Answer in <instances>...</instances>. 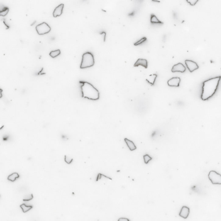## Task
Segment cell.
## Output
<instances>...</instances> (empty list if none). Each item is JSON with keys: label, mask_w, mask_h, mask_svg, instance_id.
<instances>
[{"label": "cell", "mask_w": 221, "mask_h": 221, "mask_svg": "<svg viewBox=\"0 0 221 221\" xmlns=\"http://www.w3.org/2000/svg\"><path fill=\"white\" fill-rule=\"evenodd\" d=\"M221 77H216L209 79L205 80L203 83L202 91L200 98L202 101H206L211 98L216 92L218 88L219 81Z\"/></svg>", "instance_id": "obj_1"}, {"label": "cell", "mask_w": 221, "mask_h": 221, "mask_svg": "<svg viewBox=\"0 0 221 221\" xmlns=\"http://www.w3.org/2000/svg\"><path fill=\"white\" fill-rule=\"evenodd\" d=\"M83 84L81 86L82 94L83 98L96 101L99 99V91L95 87L88 82H80Z\"/></svg>", "instance_id": "obj_2"}, {"label": "cell", "mask_w": 221, "mask_h": 221, "mask_svg": "<svg viewBox=\"0 0 221 221\" xmlns=\"http://www.w3.org/2000/svg\"><path fill=\"white\" fill-rule=\"evenodd\" d=\"M94 64L95 60L93 54L90 52H86L83 55V59H82L80 68L81 69L90 68V67L94 66Z\"/></svg>", "instance_id": "obj_3"}, {"label": "cell", "mask_w": 221, "mask_h": 221, "mask_svg": "<svg viewBox=\"0 0 221 221\" xmlns=\"http://www.w3.org/2000/svg\"><path fill=\"white\" fill-rule=\"evenodd\" d=\"M36 30H37V32L38 34L43 35L49 33L51 31V27L47 23L43 22L37 25Z\"/></svg>", "instance_id": "obj_4"}, {"label": "cell", "mask_w": 221, "mask_h": 221, "mask_svg": "<svg viewBox=\"0 0 221 221\" xmlns=\"http://www.w3.org/2000/svg\"><path fill=\"white\" fill-rule=\"evenodd\" d=\"M208 177L213 184H221V175L216 171H210Z\"/></svg>", "instance_id": "obj_5"}, {"label": "cell", "mask_w": 221, "mask_h": 221, "mask_svg": "<svg viewBox=\"0 0 221 221\" xmlns=\"http://www.w3.org/2000/svg\"><path fill=\"white\" fill-rule=\"evenodd\" d=\"M185 63H186L189 71L191 72V73H192V72H193L194 70L198 69V68H199L198 64L193 60H186V61H185Z\"/></svg>", "instance_id": "obj_6"}, {"label": "cell", "mask_w": 221, "mask_h": 221, "mask_svg": "<svg viewBox=\"0 0 221 221\" xmlns=\"http://www.w3.org/2000/svg\"><path fill=\"white\" fill-rule=\"evenodd\" d=\"M171 71L173 73H175V72L184 73V72L186 71V67H185L184 65L182 63H178L173 66Z\"/></svg>", "instance_id": "obj_7"}, {"label": "cell", "mask_w": 221, "mask_h": 221, "mask_svg": "<svg viewBox=\"0 0 221 221\" xmlns=\"http://www.w3.org/2000/svg\"><path fill=\"white\" fill-rule=\"evenodd\" d=\"M64 7V5L63 3H62V4L59 5L58 7H56L53 13V17L56 18V17H59V16H61L62 14V12H63Z\"/></svg>", "instance_id": "obj_8"}, {"label": "cell", "mask_w": 221, "mask_h": 221, "mask_svg": "<svg viewBox=\"0 0 221 221\" xmlns=\"http://www.w3.org/2000/svg\"><path fill=\"white\" fill-rule=\"evenodd\" d=\"M180 83V79L179 77H173L167 81V84L171 87H178Z\"/></svg>", "instance_id": "obj_9"}, {"label": "cell", "mask_w": 221, "mask_h": 221, "mask_svg": "<svg viewBox=\"0 0 221 221\" xmlns=\"http://www.w3.org/2000/svg\"><path fill=\"white\" fill-rule=\"evenodd\" d=\"M139 66H141L143 67H144L145 68H148V62L146 59H137V60L136 62L134 65V67H137Z\"/></svg>", "instance_id": "obj_10"}, {"label": "cell", "mask_w": 221, "mask_h": 221, "mask_svg": "<svg viewBox=\"0 0 221 221\" xmlns=\"http://www.w3.org/2000/svg\"><path fill=\"white\" fill-rule=\"evenodd\" d=\"M189 212H190V210H189V208H187L186 206H183L181 209L180 212V213H179V215L184 219H187L189 216Z\"/></svg>", "instance_id": "obj_11"}, {"label": "cell", "mask_w": 221, "mask_h": 221, "mask_svg": "<svg viewBox=\"0 0 221 221\" xmlns=\"http://www.w3.org/2000/svg\"><path fill=\"white\" fill-rule=\"evenodd\" d=\"M124 140L125 141V143H127V145L128 146V148H129L130 151H135L136 149V146L135 145V144L134 143V142L130 140H128L127 138H125Z\"/></svg>", "instance_id": "obj_12"}, {"label": "cell", "mask_w": 221, "mask_h": 221, "mask_svg": "<svg viewBox=\"0 0 221 221\" xmlns=\"http://www.w3.org/2000/svg\"><path fill=\"white\" fill-rule=\"evenodd\" d=\"M158 75L156 74H152L150 75L149 76H148V77L147 78L146 80L148 82V83L151 84V85H154L155 83V80L157 78Z\"/></svg>", "instance_id": "obj_13"}, {"label": "cell", "mask_w": 221, "mask_h": 221, "mask_svg": "<svg viewBox=\"0 0 221 221\" xmlns=\"http://www.w3.org/2000/svg\"><path fill=\"white\" fill-rule=\"evenodd\" d=\"M19 177H20V175L18 174V173H14L11 174H10V175L8 176L7 179L11 182H15L16 181V180L18 179Z\"/></svg>", "instance_id": "obj_14"}, {"label": "cell", "mask_w": 221, "mask_h": 221, "mask_svg": "<svg viewBox=\"0 0 221 221\" xmlns=\"http://www.w3.org/2000/svg\"><path fill=\"white\" fill-rule=\"evenodd\" d=\"M20 208H22L23 213H26L29 210L33 208V206L32 205H27L25 204H23L20 205Z\"/></svg>", "instance_id": "obj_15"}, {"label": "cell", "mask_w": 221, "mask_h": 221, "mask_svg": "<svg viewBox=\"0 0 221 221\" xmlns=\"http://www.w3.org/2000/svg\"><path fill=\"white\" fill-rule=\"evenodd\" d=\"M151 22L152 23H160L163 24V22L158 20V18L155 16V14H151Z\"/></svg>", "instance_id": "obj_16"}, {"label": "cell", "mask_w": 221, "mask_h": 221, "mask_svg": "<svg viewBox=\"0 0 221 221\" xmlns=\"http://www.w3.org/2000/svg\"><path fill=\"white\" fill-rule=\"evenodd\" d=\"M61 53V51L60 49H57V50H55V51H51L50 53H49V55L51 56L52 58H55L56 57V56L60 55Z\"/></svg>", "instance_id": "obj_17"}, {"label": "cell", "mask_w": 221, "mask_h": 221, "mask_svg": "<svg viewBox=\"0 0 221 221\" xmlns=\"http://www.w3.org/2000/svg\"><path fill=\"white\" fill-rule=\"evenodd\" d=\"M33 198V195L32 194H29L24 196L23 200V201H29V200H31Z\"/></svg>", "instance_id": "obj_18"}, {"label": "cell", "mask_w": 221, "mask_h": 221, "mask_svg": "<svg viewBox=\"0 0 221 221\" xmlns=\"http://www.w3.org/2000/svg\"><path fill=\"white\" fill-rule=\"evenodd\" d=\"M143 159H144V162L147 164L148 163V162L151 161L152 160V158L148 155H145L143 156Z\"/></svg>", "instance_id": "obj_19"}, {"label": "cell", "mask_w": 221, "mask_h": 221, "mask_svg": "<svg viewBox=\"0 0 221 221\" xmlns=\"http://www.w3.org/2000/svg\"><path fill=\"white\" fill-rule=\"evenodd\" d=\"M64 160H65V162L68 164H70V163H71L72 162H73V158L70 156H66V155L64 157Z\"/></svg>", "instance_id": "obj_20"}, {"label": "cell", "mask_w": 221, "mask_h": 221, "mask_svg": "<svg viewBox=\"0 0 221 221\" xmlns=\"http://www.w3.org/2000/svg\"><path fill=\"white\" fill-rule=\"evenodd\" d=\"M9 11V9L8 8H4L3 11H2L1 12H0V15L2 16H5V15L7 14Z\"/></svg>", "instance_id": "obj_21"}, {"label": "cell", "mask_w": 221, "mask_h": 221, "mask_svg": "<svg viewBox=\"0 0 221 221\" xmlns=\"http://www.w3.org/2000/svg\"><path fill=\"white\" fill-rule=\"evenodd\" d=\"M146 40H147V38H146V37H143V38H142L141 40H140L139 41H137V42H136V43L134 44V45H140V44H141L142 43L145 42Z\"/></svg>", "instance_id": "obj_22"}, {"label": "cell", "mask_w": 221, "mask_h": 221, "mask_svg": "<svg viewBox=\"0 0 221 221\" xmlns=\"http://www.w3.org/2000/svg\"><path fill=\"white\" fill-rule=\"evenodd\" d=\"M186 1L188 3L191 5V6H194L197 3V2L199 1V0H186Z\"/></svg>", "instance_id": "obj_23"}, {"label": "cell", "mask_w": 221, "mask_h": 221, "mask_svg": "<svg viewBox=\"0 0 221 221\" xmlns=\"http://www.w3.org/2000/svg\"><path fill=\"white\" fill-rule=\"evenodd\" d=\"M102 176V174H101V173H99L98 174V175H97V179H96V181L97 182V181H99V180L101 178V176Z\"/></svg>", "instance_id": "obj_24"}, {"label": "cell", "mask_w": 221, "mask_h": 221, "mask_svg": "<svg viewBox=\"0 0 221 221\" xmlns=\"http://www.w3.org/2000/svg\"><path fill=\"white\" fill-rule=\"evenodd\" d=\"M118 221H129V219H128L127 218H121L118 220Z\"/></svg>", "instance_id": "obj_25"}, {"label": "cell", "mask_w": 221, "mask_h": 221, "mask_svg": "<svg viewBox=\"0 0 221 221\" xmlns=\"http://www.w3.org/2000/svg\"><path fill=\"white\" fill-rule=\"evenodd\" d=\"M152 2H160V0H152Z\"/></svg>", "instance_id": "obj_26"}]
</instances>
